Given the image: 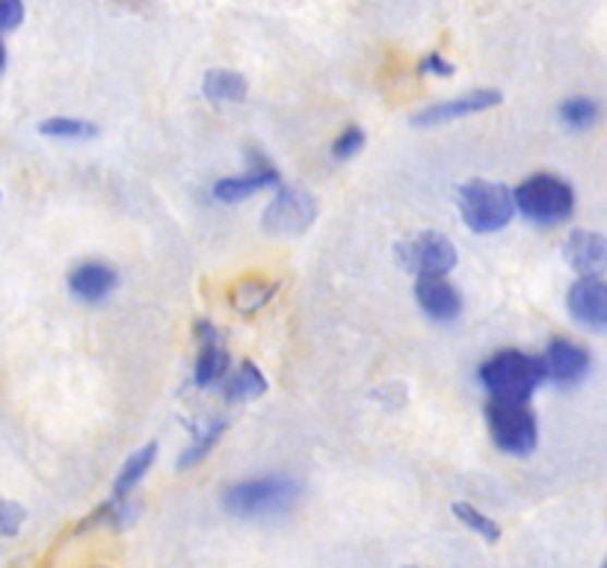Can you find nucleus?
Instances as JSON below:
<instances>
[{
  "label": "nucleus",
  "mask_w": 607,
  "mask_h": 568,
  "mask_svg": "<svg viewBox=\"0 0 607 568\" xmlns=\"http://www.w3.org/2000/svg\"><path fill=\"white\" fill-rule=\"evenodd\" d=\"M418 72L421 74H436V77H453V72H457V69H453V62L445 60L439 51H433V53H427L424 60H421Z\"/></svg>",
  "instance_id": "nucleus-28"
},
{
  "label": "nucleus",
  "mask_w": 607,
  "mask_h": 568,
  "mask_svg": "<svg viewBox=\"0 0 607 568\" xmlns=\"http://www.w3.org/2000/svg\"><path fill=\"white\" fill-rule=\"evenodd\" d=\"M394 255L400 267L409 269L415 279H445L457 267V246L441 231H418L412 238L400 240Z\"/></svg>",
  "instance_id": "nucleus-6"
},
{
  "label": "nucleus",
  "mask_w": 607,
  "mask_h": 568,
  "mask_svg": "<svg viewBox=\"0 0 607 568\" xmlns=\"http://www.w3.org/2000/svg\"><path fill=\"white\" fill-rule=\"evenodd\" d=\"M563 255L569 261V267L578 269L581 276H602L607 261L605 238L598 231H584L578 228L572 231L563 243Z\"/></svg>",
  "instance_id": "nucleus-15"
},
{
  "label": "nucleus",
  "mask_w": 607,
  "mask_h": 568,
  "mask_svg": "<svg viewBox=\"0 0 607 568\" xmlns=\"http://www.w3.org/2000/svg\"><path fill=\"white\" fill-rule=\"evenodd\" d=\"M226 430H229V424H226L222 418H214L210 424L199 426V430H196V438H193V445H190L187 450L179 456V462H175L179 471H187V468L199 466L202 459L217 447V442L226 435Z\"/></svg>",
  "instance_id": "nucleus-20"
},
{
  "label": "nucleus",
  "mask_w": 607,
  "mask_h": 568,
  "mask_svg": "<svg viewBox=\"0 0 607 568\" xmlns=\"http://www.w3.org/2000/svg\"><path fill=\"white\" fill-rule=\"evenodd\" d=\"M481 383L493 400L501 403H527L539 385L545 383V364L539 355H527L522 350L495 352L483 362Z\"/></svg>",
  "instance_id": "nucleus-1"
},
{
  "label": "nucleus",
  "mask_w": 607,
  "mask_h": 568,
  "mask_svg": "<svg viewBox=\"0 0 607 568\" xmlns=\"http://www.w3.org/2000/svg\"><path fill=\"white\" fill-rule=\"evenodd\" d=\"M158 450H160L158 442H148V445H143L139 450H134V454L128 456L122 471L116 474L113 495L110 497H116V500H128V495H134V488L143 483V476H146L148 471H151V466H155Z\"/></svg>",
  "instance_id": "nucleus-16"
},
{
  "label": "nucleus",
  "mask_w": 607,
  "mask_h": 568,
  "mask_svg": "<svg viewBox=\"0 0 607 568\" xmlns=\"http://www.w3.org/2000/svg\"><path fill=\"white\" fill-rule=\"evenodd\" d=\"M300 497V486L293 483L291 476L270 474V476H255V480H241L222 492V509L234 518H270L282 516L296 504Z\"/></svg>",
  "instance_id": "nucleus-2"
},
{
  "label": "nucleus",
  "mask_w": 607,
  "mask_h": 568,
  "mask_svg": "<svg viewBox=\"0 0 607 568\" xmlns=\"http://www.w3.org/2000/svg\"><path fill=\"white\" fill-rule=\"evenodd\" d=\"M513 205L524 219H531L536 226H557V222H566L572 217L575 190L563 178L539 172L515 186Z\"/></svg>",
  "instance_id": "nucleus-4"
},
{
  "label": "nucleus",
  "mask_w": 607,
  "mask_h": 568,
  "mask_svg": "<svg viewBox=\"0 0 607 568\" xmlns=\"http://www.w3.org/2000/svg\"><path fill=\"white\" fill-rule=\"evenodd\" d=\"M317 219V198L303 186H279L262 217V228L270 238H300Z\"/></svg>",
  "instance_id": "nucleus-7"
},
{
  "label": "nucleus",
  "mask_w": 607,
  "mask_h": 568,
  "mask_svg": "<svg viewBox=\"0 0 607 568\" xmlns=\"http://www.w3.org/2000/svg\"><path fill=\"white\" fill-rule=\"evenodd\" d=\"M24 21L22 0H0V33L15 31Z\"/></svg>",
  "instance_id": "nucleus-27"
},
{
  "label": "nucleus",
  "mask_w": 607,
  "mask_h": 568,
  "mask_svg": "<svg viewBox=\"0 0 607 568\" xmlns=\"http://www.w3.org/2000/svg\"><path fill=\"white\" fill-rule=\"evenodd\" d=\"M276 290H279V281H243L231 293V302H234V309L241 311V314H255V311H262L276 297Z\"/></svg>",
  "instance_id": "nucleus-21"
},
{
  "label": "nucleus",
  "mask_w": 607,
  "mask_h": 568,
  "mask_svg": "<svg viewBox=\"0 0 607 568\" xmlns=\"http://www.w3.org/2000/svg\"><path fill=\"white\" fill-rule=\"evenodd\" d=\"M450 512L460 518L465 528H472L477 536L486 539L489 545H495V542L501 539V528H498V524H495L489 516H483L481 509L472 507V504H465V500H457V504L450 507Z\"/></svg>",
  "instance_id": "nucleus-24"
},
{
  "label": "nucleus",
  "mask_w": 607,
  "mask_h": 568,
  "mask_svg": "<svg viewBox=\"0 0 607 568\" xmlns=\"http://www.w3.org/2000/svg\"><path fill=\"white\" fill-rule=\"evenodd\" d=\"M246 160H250V169L243 176H231V178H220L214 184V198L222 202V205H234V202H243V198L255 196L258 190L264 186H279L282 184V176L279 169L272 164L270 157L258 152V148H250L246 152Z\"/></svg>",
  "instance_id": "nucleus-8"
},
{
  "label": "nucleus",
  "mask_w": 607,
  "mask_h": 568,
  "mask_svg": "<svg viewBox=\"0 0 607 568\" xmlns=\"http://www.w3.org/2000/svg\"><path fill=\"white\" fill-rule=\"evenodd\" d=\"M457 205H460L462 222L472 228L474 234H495L510 226L515 217L513 190L501 181L474 178L460 186Z\"/></svg>",
  "instance_id": "nucleus-3"
},
{
  "label": "nucleus",
  "mask_w": 607,
  "mask_h": 568,
  "mask_svg": "<svg viewBox=\"0 0 607 568\" xmlns=\"http://www.w3.org/2000/svg\"><path fill=\"white\" fill-rule=\"evenodd\" d=\"M415 302L418 309L436 323L460 321L462 297L448 279H418L415 281Z\"/></svg>",
  "instance_id": "nucleus-14"
},
{
  "label": "nucleus",
  "mask_w": 607,
  "mask_h": 568,
  "mask_svg": "<svg viewBox=\"0 0 607 568\" xmlns=\"http://www.w3.org/2000/svg\"><path fill=\"white\" fill-rule=\"evenodd\" d=\"M7 60H10V57H7V45L0 41V72L7 69Z\"/></svg>",
  "instance_id": "nucleus-29"
},
{
  "label": "nucleus",
  "mask_w": 607,
  "mask_h": 568,
  "mask_svg": "<svg viewBox=\"0 0 607 568\" xmlns=\"http://www.w3.org/2000/svg\"><path fill=\"white\" fill-rule=\"evenodd\" d=\"M569 314L575 317L578 326H586L590 331L602 335L607 326V285L602 276H581L569 288L566 297Z\"/></svg>",
  "instance_id": "nucleus-9"
},
{
  "label": "nucleus",
  "mask_w": 607,
  "mask_h": 568,
  "mask_svg": "<svg viewBox=\"0 0 607 568\" xmlns=\"http://www.w3.org/2000/svg\"><path fill=\"white\" fill-rule=\"evenodd\" d=\"M229 403H241V400H258L267 394V376L262 373V367L252 362H243L238 371L231 373L229 383L222 388Z\"/></svg>",
  "instance_id": "nucleus-18"
},
{
  "label": "nucleus",
  "mask_w": 607,
  "mask_h": 568,
  "mask_svg": "<svg viewBox=\"0 0 607 568\" xmlns=\"http://www.w3.org/2000/svg\"><path fill=\"white\" fill-rule=\"evenodd\" d=\"M24 521H27V509H24L22 504H15V500L0 497V539L19 536Z\"/></svg>",
  "instance_id": "nucleus-25"
},
{
  "label": "nucleus",
  "mask_w": 607,
  "mask_h": 568,
  "mask_svg": "<svg viewBox=\"0 0 607 568\" xmlns=\"http://www.w3.org/2000/svg\"><path fill=\"white\" fill-rule=\"evenodd\" d=\"M486 424L498 450L510 456H531L539 445V426L536 414L527 403H501L493 400L486 406Z\"/></svg>",
  "instance_id": "nucleus-5"
},
{
  "label": "nucleus",
  "mask_w": 607,
  "mask_h": 568,
  "mask_svg": "<svg viewBox=\"0 0 607 568\" xmlns=\"http://www.w3.org/2000/svg\"><path fill=\"white\" fill-rule=\"evenodd\" d=\"M116 285H119V273L101 261H84L69 273V293L84 305L105 302L116 290Z\"/></svg>",
  "instance_id": "nucleus-12"
},
{
  "label": "nucleus",
  "mask_w": 607,
  "mask_h": 568,
  "mask_svg": "<svg viewBox=\"0 0 607 568\" xmlns=\"http://www.w3.org/2000/svg\"><path fill=\"white\" fill-rule=\"evenodd\" d=\"M365 131L362 128H347L344 134L338 136L336 143H332V160H338V164H344V160H350V157H356L362 148H365Z\"/></svg>",
  "instance_id": "nucleus-26"
},
{
  "label": "nucleus",
  "mask_w": 607,
  "mask_h": 568,
  "mask_svg": "<svg viewBox=\"0 0 607 568\" xmlns=\"http://www.w3.org/2000/svg\"><path fill=\"white\" fill-rule=\"evenodd\" d=\"M557 113H560L563 124H569L572 131H586V128H593V124L598 122L602 107H598V101H593V98H586V95H572V98H566V101L557 107Z\"/></svg>",
  "instance_id": "nucleus-23"
},
{
  "label": "nucleus",
  "mask_w": 607,
  "mask_h": 568,
  "mask_svg": "<svg viewBox=\"0 0 607 568\" xmlns=\"http://www.w3.org/2000/svg\"><path fill=\"white\" fill-rule=\"evenodd\" d=\"M543 364L545 379H555L557 385H578L590 373V352L566 338H555L545 347Z\"/></svg>",
  "instance_id": "nucleus-11"
},
{
  "label": "nucleus",
  "mask_w": 607,
  "mask_h": 568,
  "mask_svg": "<svg viewBox=\"0 0 607 568\" xmlns=\"http://www.w3.org/2000/svg\"><path fill=\"white\" fill-rule=\"evenodd\" d=\"M39 134L53 136V140H95L101 134V128L86 119H74V116H51L39 124Z\"/></svg>",
  "instance_id": "nucleus-22"
},
{
  "label": "nucleus",
  "mask_w": 607,
  "mask_h": 568,
  "mask_svg": "<svg viewBox=\"0 0 607 568\" xmlns=\"http://www.w3.org/2000/svg\"><path fill=\"white\" fill-rule=\"evenodd\" d=\"M139 509L131 504V500H116L110 497L107 504L95 509L93 516H86L81 524H77V533H86V530H95V528H128L131 521L136 518Z\"/></svg>",
  "instance_id": "nucleus-19"
},
{
  "label": "nucleus",
  "mask_w": 607,
  "mask_h": 568,
  "mask_svg": "<svg viewBox=\"0 0 607 568\" xmlns=\"http://www.w3.org/2000/svg\"><path fill=\"white\" fill-rule=\"evenodd\" d=\"M196 338H199V359H196L193 379H196L199 388H210V385H217L229 373V350L222 347L220 331L205 321L196 323Z\"/></svg>",
  "instance_id": "nucleus-13"
},
{
  "label": "nucleus",
  "mask_w": 607,
  "mask_h": 568,
  "mask_svg": "<svg viewBox=\"0 0 607 568\" xmlns=\"http://www.w3.org/2000/svg\"><path fill=\"white\" fill-rule=\"evenodd\" d=\"M501 101L503 95L498 93V89H472V93L460 95V98L429 104L421 113L412 116V124H415V128H433V124L457 122V119H465V116L483 113V110H489V107H498Z\"/></svg>",
  "instance_id": "nucleus-10"
},
{
  "label": "nucleus",
  "mask_w": 607,
  "mask_h": 568,
  "mask_svg": "<svg viewBox=\"0 0 607 568\" xmlns=\"http://www.w3.org/2000/svg\"><path fill=\"white\" fill-rule=\"evenodd\" d=\"M202 89L208 95L210 101L220 104H241L246 101V93H250V83L246 77L238 72H229V69H210L202 81Z\"/></svg>",
  "instance_id": "nucleus-17"
}]
</instances>
